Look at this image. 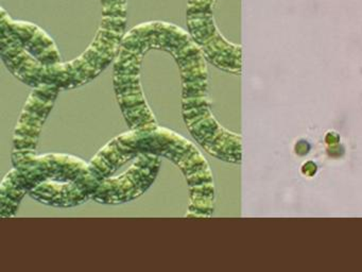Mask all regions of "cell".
<instances>
[{
    "label": "cell",
    "instance_id": "obj_1",
    "mask_svg": "<svg viewBox=\"0 0 362 272\" xmlns=\"http://www.w3.org/2000/svg\"><path fill=\"white\" fill-rule=\"evenodd\" d=\"M181 72L182 116L190 135L211 157L241 161L240 136L224 129L211 112L206 59L192 38L171 53Z\"/></svg>",
    "mask_w": 362,
    "mask_h": 272
},
{
    "label": "cell",
    "instance_id": "obj_2",
    "mask_svg": "<svg viewBox=\"0 0 362 272\" xmlns=\"http://www.w3.org/2000/svg\"><path fill=\"white\" fill-rule=\"evenodd\" d=\"M141 153H153L177 166L189 191L186 218H211L215 210V186L207 159L198 147L185 136L158 125L144 132L139 142Z\"/></svg>",
    "mask_w": 362,
    "mask_h": 272
},
{
    "label": "cell",
    "instance_id": "obj_3",
    "mask_svg": "<svg viewBox=\"0 0 362 272\" xmlns=\"http://www.w3.org/2000/svg\"><path fill=\"white\" fill-rule=\"evenodd\" d=\"M143 57L141 53L120 48L114 62V91L129 129L151 132L158 127V123L141 87Z\"/></svg>",
    "mask_w": 362,
    "mask_h": 272
},
{
    "label": "cell",
    "instance_id": "obj_4",
    "mask_svg": "<svg viewBox=\"0 0 362 272\" xmlns=\"http://www.w3.org/2000/svg\"><path fill=\"white\" fill-rule=\"evenodd\" d=\"M160 166V155L141 153L133 159L126 171L101 181L92 200L105 205H119L134 201L156 182Z\"/></svg>",
    "mask_w": 362,
    "mask_h": 272
},
{
    "label": "cell",
    "instance_id": "obj_5",
    "mask_svg": "<svg viewBox=\"0 0 362 272\" xmlns=\"http://www.w3.org/2000/svg\"><path fill=\"white\" fill-rule=\"evenodd\" d=\"M60 91L56 85H42L33 89L14 129L12 164L26 155L37 154L44 125Z\"/></svg>",
    "mask_w": 362,
    "mask_h": 272
},
{
    "label": "cell",
    "instance_id": "obj_6",
    "mask_svg": "<svg viewBox=\"0 0 362 272\" xmlns=\"http://www.w3.org/2000/svg\"><path fill=\"white\" fill-rule=\"evenodd\" d=\"M12 166L21 172L29 193L46 181H77L90 174L88 162L69 153L26 155Z\"/></svg>",
    "mask_w": 362,
    "mask_h": 272
},
{
    "label": "cell",
    "instance_id": "obj_7",
    "mask_svg": "<svg viewBox=\"0 0 362 272\" xmlns=\"http://www.w3.org/2000/svg\"><path fill=\"white\" fill-rule=\"evenodd\" d=\"M190 38L189 33L173 23L149 21L127 32L122 47L144 55L150 50H162L171 55Z\"/></svg>",
    "mask_w": 362,
    "mask_h": 272
},
{
    "label": "cell",
    "instance_id": "obj_8",
    "mask_svg": "<svg viewBox=\"0 0 362 272\" xmlns=\"http://www.w3.org/2000/svg\"><path fill=\"white\" fill-rule=\"evenodd\" d=\"M0 32L8 34L44 66L56 65L62 62L60 51L49 34L29 21H13L4 8L0 15Z\"/></svg>",
    "mask_w": 362,
    "mask_h": 272
},
{
    "label": "cell",
    "instance_id": "obj_9",
    "mask_svg": "<svg viewBox=\"0 0 362 272\" xmlns=\"http://www.w3.org/2000/svg\"><path fill=\"white\" fill-rule=\"evenodd\" d=\"M143 133L129 130L109 140L88 162L90 174L99 183L115 176L118 170L141 154L139 142Z\"/></svg>",
    "mask_w": 362,
    "mask_h": 272
},
{
    "label": "cell",
    "instance_id": "obj_10",
    "mask_svg": "<svg viewBox=\"0 0 362 272\" xmlns=\"http://www.w3.org/2000/svg\"><path fill=\"white\" fill-rule=\"evenodd\" d=\"M98 186V181L88 174L77 181H46L31 189L29 197L52 208H76L92 200Z\"/></svg>",
    "mask_w": 362,
    "mask_h": 272
},
{
    "label": "cell",
    "instance_id": "obj_11",
    "mask_svg": "<svg viewBox=\"0 0 362 272\" xmlns=\"http://www.w3.org/2000/svg\"><path fill=\"white\" fill-rule=\"evenodd\" d=\"M29 196L21 172L12 168L0 184V216L1 218H13L18 214L23 199Z\"/></svg>",
    "mask_w": 362,
    "mask_h": 272
}]
</instances>
